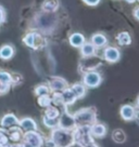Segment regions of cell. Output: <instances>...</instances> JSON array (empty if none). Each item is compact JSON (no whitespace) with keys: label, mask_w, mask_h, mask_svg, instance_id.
<instances>
[{"label":"cell","mask_w":139,"mask_h":147,"mask_svg":"<svg viewBox=\"0 0 139 147\" xmlns=\"http://www.w3.org/2000/svg\"><path fill=\"white\" fill-rule=\"evenodd\" d=\"M135 120H136L137 124L139 125V113H137V115H136V118H135Z\"/></svg>","instance_id":"obj_41"},{"label":"cell","mask_w":139,"mask_h":147,"mask_svg":"<svg viewBox=\"0 0 139 147\" xmlns=\"http://www.w3.org/2000/svg\"><path fill=\"white\" fill-rule=\"evenodd\" d=\"M138 1H139V0H138Z\"/></svg>","instance_id":"obj_44"},{"label":"cell","mask_w":139,"mask_h":147,"mask_svg":"<svg viewBox=\"0 0 139 147\" xmlns=\"http://www.w3.org/2000/svg\"><path fill=\"white\" fill-rule=\"evenodd\" d=\"M14 55V48L10 45H5L0 48V59L2 60H10Z\"/></svg>","instance_id":"obj_22"},{"label":"cell","mask_w":139,"mask_h":147,"mask_svg":"<svg viewBox=\"0 0 139 147\" xmlns=\"http://www.w3.org/2000/svg\"><path fill=\"white\" fill-rule=\"evenodd\" d=\"M103 59L107 61L108 63H116L121 59L120 50L115 47H107L103 51Z\"/></svg>","instance_id":"obj_10"},{"label":"cell","mask_w":139,"mask_h":147,"mask_svg":"<svg viewBox=\"0 0 139 147\" xmlns=\"http://www.w3.org/2000/svg\"><path fill=\"white\" fill-rule=\"evenodd\" d=\"M71 89L73 90V92L75 93V95L77 97V100L78 98H82L86 95V87L84 86V83H75L73 84Z\"/></svg>","instance_id":"obj_25"},{"label":"cell","mask_w":139,"mask_h":147,"mask_svg":"<svg viewBox=\"0 0 139 147\" xmlns=\"http://www.w3.org/2000/svg\"><path fill=\"white\" fill-rule=\"evenodd\" d=\"M0 83L12 84V75L5 70H0Z\"/></svg>","instance_id":"obj_30"},{"label":"cell","mask_w":139,"mask_h":147,"mask_svg":"<svg viewBox=\"0 0 139 147\" xmlns=\"http://www.w3.org/2000/svg\"><path fill=\"white\" fill-rule=\"evenodd\" d=\"M58 122H59V118L53 119V118H48L46 116H44V118H42V123L48 129H52L53 130V129L58 128Z\"/></svg>","instance_id":"obj_28"},{"label":"cell","mask_w":139,"mask_h":147,"mask_svg":"<svg viewBox=\"0 0 139 147\" xmlns=\"http://www.w3.org/2000/svg\"><path fill=\"white\" fill-rule=\"evenodd\" d=\"M44 138L37 131H29L23 134L21 141L22 147H42Z\"/></svg>","instance_id":"obj_4"},{"label":"cell","mask_w":139,"mask_h":147,"mask_svg":"<svg viewBox=\"0 0 139 147\" xmlns=\"http://www.w3.org/2000/svg\"><path fill=\"white\" fill-rule=\"evenodd\" d=\"M42 147H58V146H57L56 143L53 142L51 138H49V140H44Z\"/></svg>","instance_id":"obj_34"},{"label":"cell","mask_w":139,"mask_h":147,"mask_svg":"<svg viewBox=\"0 0 139 147\" xmlns=\"http://www.w3.org/2000/svg\"><path fill=\"white\" fill-rule=\"evenodd\" d=\"M102 64L101 60L97 57L96 55L88 56V57H83V60L79 62V70L83 73H87L90 70H95L98 67H100Z\"/></svg>","instance_id":"obj_5"},{"label":"cell","mask_w":139,"mask_h":147,"mask_svg":"<svg viewBox=\"0 0 139 147\" xmlns=\"http://www.w3.org/2000/svg\"><path fill=\"white\" fill-rule=\"evenodd\" d=\"M102 82L101 75L96 70H90L87 73H84L83 83L87 88H97Z\"/></svg>","instance_id":"obj_6"},{"label":"cell","mask_w":139,"mask_h":147,"mask_svg":"<svg viewBox=\"0 0 139 147\" xmlns=\"http://www.w3.org/2000/svg\"><path fill=\"white\" fill-rule=\"evenodd\" d=\"M9 143V136L8 132L5 131V129L0 128V147L5 146V144Z\"/></svg>","instance_id":"obj_32"},{"label":"cell","mask_w":139,"mask_h":147,"mask_svg":"<svg viewBox=\"0 0 139 147\" xmlns=\"http://www.w3.org/2000/svg\"><path fill=\"white\" fill-rule=\"evenodd\" d=\"M38 26L44 30H48L55 26L56 24V18L53 15H50V13L40 14L37 18Z\"/></svg>","instance_id":"obj_9"},{"label":"cell","mask_w":139,"mask_h":147,"mask_svg":"<svg viewBox=\"0 0 139 147\" xmlns=\"http://www.w3.org/2000/svg\"><path fill=\"white\" fill-rule=\"evenodd\" d=\"M35 94H36V96H42V95H49L50 94V88L49 86H46V84H39L37 87L35 88Z\"/></svg>","instance_id":"obj_27"},{"label":"cell","mask_w":139,"mask_h":147,"mask_svg":"<svg viewBox=\"0 0 139 147\" xmlns=\"http://www.w3.org/2000/svg\"><path fill=\"white\" fill-rule=\"evenodd\" d=\"M38 105L42 107V108H47L52 104V100H51L50 94L49 95H42V96H38Z\"/></svg>","instance_id":"obj_29"},{"label":"cell","mask_w":139,"mask_h":147,"mask_svg":"<svg viewBox=\"0 0 139 147\" xmlns=\"http://www.w3.org/2000/svg\"><path fill=\"white\" fill-rule=\"evenodd\" d=\"M73 116L76 125H91L97 121V111L93 107L82 108Z\"/></svg>","instance_id":"obj_1"},{"label":"cell","mask_w":139,"mask_h":147,"mask_svg":"<svg viewBox=\"0 0 139 147\" xmlns=\"http://www.w3.org/2000/svg\"><path fill=\"white\" fill-rule=\"evenodd\" d=\"M91 43L96 48H103L107 46L108 38L106 37V35H103L101 32H97L91 36Z\"/></svg>","instance_id":"obj_18"},{"label":"cell","mask_w":139,"mask_h":147,"mask_svg":"<svg viewBox=\"0 0 139 147\" xmlns=\"http://www.w3.org/2000/svg\"><path fill=\"white\" fill-rule=\"evenodd\" d=\"M19 127L22 129V131L24 132H29V131H37L38 130V127H37V123H36V121L32 118H23V119L20 120L19 122Z\"/></svg>","instance_id":"obj_15"},{"label":"cell","mask_w":139,"mask_h":147,"mask_svg":"<svg viewBox=\"0 0 139 147\" xmlns=\"http://www.w3.org/2000/svg\"><path fill=\"white\" fill-rule=\"evenodd\" d=\"M136 1H137V0H126V2H128V3H134Z\"/></svg>","instance_id":"obj_42"},{"label":"cell","mask_w":139,"mask_h":147,"mask_svg":"<svg viewBox=\"0 0 139 147\" xmlns=\"http://www.w3.org/2000/svg\"><path fill=\"white\" fill-rule=\"evenodd\" d=\"M66 147H84V146L83 145H80V144H78V143H76V142H72Z\"/></svg>","instance_id":"obj_37"},{"label":"cell","mask_w":139,"mask_h":147,"mask_svg":"<svg viewBox=\"0 0 139 147\" xmlns=\"http://www.w3.org/2000/svg\"><path fill=\"white\" fill-rule=\"evenodd\" d=\"M51 100H52V103L58 106H63V98H62V94L61 92H53L52 96H51Z\"/></svg>","instance_id":"obj_31"},{"label":"cell","mask_w":139,"mask_h":147,"mask_svg":"<svg viewBox=\"0 0 139 147\" xmlns=\"http://www.w3.org/2000/svg\"><path fill=\"white\" fill-rule=\"evenodd\" d=\"M133 13H134L135 18H137V20L139 21V7H138V8H136V9L134 10V12H133Z\"/></svg>","instance_id":"obj_38"},{"label":"cell","mask_w":139,"mask_h":147,"mask_svg":"<svg viewBox=\"0 0 139 147\" xmlns=\"http://www.w3.org/2000/svg\"><path fill=\"white\" fill-rule=\"evenodd\" d=\"M90 132L93 138H102L107 135V127L103 123H99V122H95L93 124L90 125Z\"/></svg>","instance_id":"obj_14"},{"label":"cell","mask_w":139,"mask_h":147,"mask_svg":"<svg viewBox=\"0 0 139 147\" xmlns=\"http://www.w3.org/2000/svg\"><path fill=\"white\" fill-rule=\"evenodd\" d=\"M73 134V142H76L86 146L93 142V138L90 132V125H76L72 131Z\"/></svg>","instance_id":"obj_2"},{"label":"cell","mask_w":139,"mask_h":147,"mask_svg":"<svg viewBox=\"0 0 139 147\" xmlns=\"http://www.w3.org/2000/svg\"><path fill=\"white\" fill-rule=\"evenodd\" d=\"M69 41H70V45L72 47H74V48H80L86 42L85 41V37L82 34H79V32L72 34L69 38Z\"/></svg>","instance_id":"obj_19"},{"label":"cell","mask_w":139,"mask_h":147,"mask_svg":"<svg viewBox=\"0 0 139 147\" xmlns=\"http://www.w3.org/2000/svg\"><path fill=\"white\" fill-rule=\"evenodd\" d=\"M12 147H22V145H21V144H19V143H16V144L12 145Z\"/></svg>","instance_id":"obj_43"},{"label":"cell","mask_w":139,"mask_h":147,"mask_svg":"<svg viewBox=\"0 0 139 147\" xmlns=\"http://www.w3.org/2000/svg\"><path fill=\"white\" fill-rule=\"evenodd\" d=\"M23 41L27 47L32 48L34 50H37L42 47L40 43H42V39L40 35L37 32H28L27 35L23 38Z\"/></svg>","instance_id":"obj_8"},{"label":"cell","mask_w":139,"mask_h":147,"mask_svg":"<svg viewBox=\"0 0 139 147\" xmlns=\"http://www.w3.org/2000/svg\"><path fill=\"white\" fill-rule=\"evenodd\" d=\"M61 94H62V98H63V106H65V107L74 104L77 100L75 93L71 88H65L63 91H61Z\"/></svg>","instance_id":"obj_16"},{"label":"cell","mask_w":139,"mask_h":147,"mask_svg":"<svg viewBox=\"0 0 139 147\" xmlns=\"http://www.w3.org/2000/svg\"><path fill=\"white\" fill-rule=\"evenodd\" d=\"M59 9V1L58 0H45L42 3V10L46 13H53Z\"/></svg>","instance_id":"obj_21"},{"label":"cell","mask_w":139,"mask_h":147,"mask_svg":"<svg viewBox=\"0 0 139 147\" xmlns=\"http://www.w3.org/2000/svg\"><path fill=\"white\" fill-rule=\"evenodd\" d=\"M84 147H99V145H98L97 143H90V144H88V145H86V146H84Z\"/></svg>","instance_id":"obj_39"},{"label":"cell","mask_w":139,"mask_h":147,"mask_svg":"<svg viewBox=\"0 0 139 147\" xmlns=\"http://www.w3.org/2000/svg\"><path fill=\"white\" fill-rule=\"evenodd\" d=\"M23 131L22 129L20 128L19 125L18 127H13V128L9 129L8 131V136H9V140L12 141L13 143H20L22 141V138H23Z\"/></svg>","instance_id":"obj_17"},{"label":"cell","mask_w":139,"mask_h":147,"mask_svg":"<svg viewBox=\"0 0 139 147\" xmlns=\"http://www.w3.org/2000/svg\"><path fill=\"white\" fill-rule=\"evenodd\" d=\"M20 120L14 114H7L2 117V119L0 121V125L1 128L9 130V129L13 128V127H18L19 125Z\"/></svg>","instance_id":"obj_12"},{"label":"cell","mask_w":139,"mask_h":147,"mask_svg":"<svg viewBox=\"0 0 139 147\" xmlns=\"http://www.w3.org/2000/svg\"><path fill=\"white\" fill-rule=\"evenodd\" d=\"M136 108L139 110V95L137 96V100H136Z\"/></svg>","instance_id":"obj_40"},{"label":"cell","mask_w":139,"mask_h":147,"mask_svg":"<svg viewBox=\"0 0 139 147\" xmlns=\"http://www.w3.org/2000/svg\"><path fill=\"white\" fill-rule=\"evenodd\" d=\"M11 88L10 83H0V94H5L8 93Z\"/></svg>","instance_id":"obj_33"},{"label":"cell","mask_w":139,"mask_h":147,"mask_svg":"<svg viewBox=\"0 0 139 147\" xmlns=\"http://www.w3.org/2000/svg\"><path fill=\"white\" fill-rule=\"evenodd\" d=\"M75 127H76V122H75L74 116L71 115L67 110H64L62 114H60L59 122H58V128L69 130V131H73Z\"/></svg>","instance_id":"obj_7"},{"label":"cell","mask_w":139,"mask_h":147,"mask_svg":"<svg viewBox=\"0 0 139 147\" xmlns=\"http://www.w3.org/2000/svg\"><path fill=\"white\" fill-rule=\"evenodd\" d=\"M83 2L85 5H90V7H96L100 3V0H83Z\"/></svg>","instance_id":"obj_35"},{"label":"cell","mask_w":139,"mask_h":147,"mask_svg":"<svg viewBox=\"0 0 139 147\" xmlns=\"http://www.w3.org/2000/svg\"><path fill=\"white\" fill-rule=\"evenodd\" d=\"M120 115L122 117V119L125 120V121H133L136 118L137 109L130 104H125V105L121 106Z\"/></svg>","instance_id":"obj_11"},{"label":"cell","mask_w":139,"mask_h":147,"mask_svg":"<svg viewBox=\"0 0 139 147\" xmlns=\"http://www.w3.org/2000/svg\"><path fill=\"white\" fill-rule=\"evenodd\" d=\"M48 86L52 92H61L63 91L65 88H67V82L62 77H52Z\"/></svg>","instance_id":"obj_13"},{"label":"cell","mask_w":139,"mask_h":147,"mask_svg":"<svg viewBox=\"0 0 139 147\" xmlns=\"http://www.w3.org/2000/svg\"><path fill=\"white\" fill-rule=\"evenodd\" d=\"M5 21V12L2 7H0V24Z\"/></svg>","instance_id":"obj_36"},{"label":"cell","mask_w":139,"mask_h":147,"mask_svg":"<svg viewBox=\"0 0 139 147\" xmlns=\"http://www.w3.org/2000/svg\"><path fill=\"white\" fill-rule=\"evenodd\" d=\"M51 140L56 143L58 147H66L73 142V134L72 131L56 128L51 132Z\"/></svg>","instance_id":"obj_3"},{"label":"cell","mask_w":139,"mask_h":147,"mask_svg":"<svg viewBox=\"0 0 139 147\" xmlns=\"http://www.w3.org/2000/svg\"><path fill=\"white\" fill-rule=\"evenodd\" d=\"M45 116L48 117V118H53V119H57L60 117V110L58 109L57 106H49L47 107L46 110H45Z\"/></svg>","instance_id":"obj_26"},{"label":"cell","mask_w":139,"mask_h":147,"mask_svg":"<svg viewBox=\"0 0 139 147\" xmlns=\"http://www.w3.org/2000/svg\"><path fill=\"white\" fill-rule=\"evenodd\" d=\"M116 40H117V43L122 47L129 46L132 43V37L127 32H121L116 36Z\"/></svg>","instance_id":"obj_24"},{"label":"cell","mask_w":139,"mask_h":147,"mask_svg":"<svg viewBox=\"0 0 139 147\" xmlns=\"http://www.w3.org/2000/svg\"><path fill=\"white\" fill-rule=\"evenodd\" d=\"M111 135H112V140L115 143H117V144L125 143L126 138H127L126 133L124 132V130H122V129H115V130H113Z\"/></svg>","instance_id":"obj_23"},{"label":"cell","mask_w":139,"mask_h":147,"mask_svg":"<svg viewBox=\"0 0 139 147\" xmlns=\"http://www.w3.org/2000/svg\"><path fill=\"white\" fill-rule=\"evenodd\" d=\"M96 47L93 46L91 42H85L83 46L80 47V54L83 57H88L96 55Z\"/></svg>","instance_id":"obj_20"}]
</instances>
